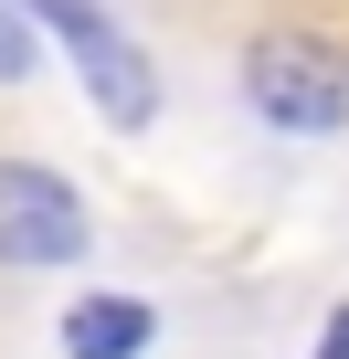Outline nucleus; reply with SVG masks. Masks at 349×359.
<instances>
[{
	"mask_svg": "<svg viewBox=\"0 0 349 359\" xmlns=\"http://www.w3.org/2000/svg\"><path fill=\"white\" fill-rule=\"evenodd\" d=\"M22 11L74 53V74L96 85V116H106V127H148V116H159V74H148V53L106 22V0H22Z\"/></svg>",
	"mask_w": 349,
	"mask_h": 359,
	"instance_id": "2",
	"label": "nucleus"
},
{
	"mask_svg": "<svg viewBox=\"0 0 349 359\" xmlns=\"http://www.w3.org/2000/svg\"><path fill=\"white\" fill-rule=\"evenodd\" d=\"M22 74H32V11L0 0V85H22Z\"/></svg>",
	"mask_w": 349,
	"mask_h": 359,
	"instance_id": "5",
	"label": "nucleus"
},
{
	"mask_svg": "<svg viewBox=\"0 0 349 359\" xmlns=\"http://www.w3.org/2000/svg\"><path fill=\"white\" fill-rule=\"evenodd\" d=\"M148 338H159L148 296L96 285V296H74V306H64V359H148Z\"/></svg>",
	"mask_w": 349,
	"mask_h": 359,
	"instance_id": "4",
	"label": "nucleus"
},
{
	"mask_svg": "<svg viewBox=\"0 0 349 359\" xmlns=\"http://www.w3.org/2000/svg\"><path fill=\"white\" fill-rule=\"evenodd\" d=\"M244 106L275 137H338L349 127V53L317 32H254L244 43Z\"/></svg>",
	"mask_w": 349,
	"mask_h": 359,
	"instance_id": "1",
	"label": "nucleus"
},
{
	"mask_svg": "<svg viewBox=\"0 0 349 359\" xmlns=\"http://www.w3.org/2000/svg\"><path fill=\"white\" fill-rule=\"evenodd\" d=\"M317 359H349V306H328V327H317Z\"/></svg>",
	"mask_w": 349,
	"mask_h": 359,
	"instance_id": "6",
	"label": "nucleus"
},
{
	"mask_svg": "<svg viewBox=\"0 0 349 359\" xmlns=\"http://www.w3.org/2000/svg\"><path fill=\"white\" fill-rule=\"evenodd\" d=\"M74 254H85L74 180L43 169V158H0V264H11V275H43V264H74Z\"/></svg>",
	"mask_w": 349,
	"mask_h": 359,
	"instance_id": "3",
	"label": "nucleus"
}]
</instances>
